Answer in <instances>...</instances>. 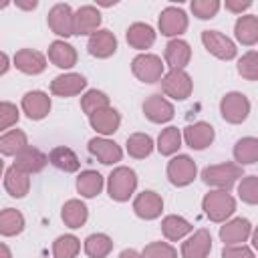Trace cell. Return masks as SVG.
I'll return each instance as SVG.
<instances>
[{"instance_id": "obj_1", "label": "cell", "mask_w": 258, "mask_h": 258, "mask_svg": "<svg viewBox=\"0 0 258 258\" xmlns=\"http://www.w3.org/2000/svg\"><path fill=\"white\" fill-rule=\"evenodd\" d=\"M202 210L204 214L216 222V224H224L226 220H230L236 212V200L232 194L224 191V189H210L204 200H202Z\"/></svg>"}, {"instance_id": "obj_2", "label": "cell", "mask_w": 258, "mask_h": 258, "mask_svg": "<svg viewBox=\"0 0 258 258\" xmlns=\"http://www.w3.org/2000/svg\"><path fill=\"white\" fill-rule=\"evenodd\" d=\"M137 189V173L127 165L115 167L107 177V191L115 202H127Z\"/></svg>"}, {"instance_id": "obj_3", "label": "cell", "mask_w": 258, "mask_h": 258, "mask_svg": "<svg viewBox=\"0 0 258 258\" xmlns=\"http://www.w3.org/2000/svg\"><path fill=\"white\" fill-rule=\"evenodd\" d=\"M240 177H242V167L234 161L208 165L202 171V179H204L206 185H210L214 189H224V191H228Z\"/></svg>"}, {"instance_id": "obj_4", "label": "cell", "mask_w": 258, "mask_h": 258, "mask_svg": "<svg viewBox=\"0 0 258 258\" xmlns=\"http://www.w3.org/2000/svg\"><path fill=\"white\" fill-rule=\"evenodd\" d=\"M159 83L163 97H171L173 101H185L194 91V81L183 69H169Z\"/></svg>"}, {"instance_id": "obj_5", "label": "cell", "mask_w": 258, "mask_h": 258, "mask_svg": "<svg viewBox=\"0 0 258 258\" xmlns=\"http://www.w3.org/2000/svg\"><path fill=\"white\" fill-rule=\"evenodd\" d=\"M131 73L135 75V79H139L141 83H157L161 81L163 73H165V64L161 60V56L153 54V52H139L133 60H131Z\"/></svg>"}, {"instance_id": "obj_6", "label": "cell", "mask_w": 258, "mask_h": 258, "mask_svg": "<svg viewBox=\"0 0 258 258\" xmlns=\"http://www.w3.org/2000/svg\"><path fill=\"white\" fill-rule=\"evenodd\" d=\"M250 109H252L250 99L244 93H240V91H230L220 101L222 119L228 121V123H232V125L244 123L248 119V115H250Z\"/></svg>"}, {"instance_id": "obj_7", "label": "cell", "mask_w": 258, "mask_h": 258, "mask_svg": "<svg viewBox=\"0 0 258 258\" xmlns=\"http://www.w3.org/2000/svg\"><path fill=\"white\" fill-rule=\"evenodd\" d=\"M198 175V165L189 155L177 153L167 161V179L175 187L189 185Z\"/></svg>"}, {"instance_id": "obj_8", "label": "cell", "mask_w": 258, "mask_h": 258, "mask_svg": "<svg viewBox=\"0 0 258 258\" xmlns=\"http://www.w3.org/2000/svg\"><path fill=\"white\" fill-rule=\"evenodd\" d=\"M202 42H204V48L220 60H232L238 54L236 42L232 38H228L226 34H222L220 30H204Z\"/></svg>"}, {"instance_id": "obj_9", "label": "cell", "mask_w": 258, "mask_h": 258, "mask_svg": "<svg viewBox=\"0 0 258 258\" xmlns=\"http://www.w3.org/2000/svg\"><path fill=\"white\" fill-rule=\"evenodd\" d=\"M187 14L179 8V6H167L161 10L159 14V20H157V26H159V32L163 36H169V38H179L185 30H187Z\"/></svg>"}, {"instance_id": "obj_10", "label": "cell", "mask_w": 258, "mask_h": 258, "mask_svg": "<svg viewBox=\"0 0 258 258\" xmlns=\"http://www.w3.org/2000/svg\"><path fill=\"white\" fill-rule=\"evenodd\" d=\"M101 12L97 6H91V4H85L81 8L75 10L73 14V34L77 36H91L93 32L99 30L101 26Z\"/></svg>"}, {"instance_id": "obj_11", "label": "cell", "mask_w": 258, "mask_h": 258, "mask_svg": "<svg viewBox=\"0 0 258 258\" xmlns=\"http://www.w3.org/2000/svg\"><path fill=\"white\" fill-rule=\"evenodd\" d=\"M143 115L151 123H169L175 115V107L169 99H165L161 93H153L143 101Z\"/></svg>"}, {"instance_id": "obj_12", "label": "cell", "mask_w": 258, "mask_h": 258, "mask_svg": "<svg viewBox=\"0 0 258 258\" xmlns=\"http://www.w3.org/2000/svg\"><path fill=\"white\" fill-rule=\"evenodd\" d=\"M73 14L75 10L64 2H58L48 10V16H46L48 28L56 36H60V40L73 36Z\"/></svg>"}, {"instance_id": "obj_13", "label": "cell", "mask_w": 258, "mask_h": 258, "mask_svg": "<svg viewBox=\"0 0 258 258\" xmlns=\"http://www.w3.org/2000/svg\"><path fill=\"white\" fill-rule=\"evenodd\" d=\"M214 137H216V131L206 121H196V123L187 125L181 133V141H185V145L194 151H202V149L210 147L214 143Z\"/></svg>"}, {"instance_id": "obj_14", "label": "cell", "mask_w": 258, "mask_h": 258, "mask_svg": "<svg viewBox=\"0 0 258 258\" xmlns=\"http://www.w3.org/2000/svg\"><path fill=\"white\" fill-rule=\"evenodd\" d=\"M133 212L141 220H157L163 212V198L153 189H143L133 200Z\"/></svg>"}, {"instance_id": "obj_15", "label": "cell", "mask_w": 258, "mask_h": 258, "mask_svg": "<svg viewBox=\"0 0 258 258\" xmlns=\"http://www.w3.org/2000/svg\"><path fill=\"white\" fill-rule=\"evenodd\" d=\"M252 230L254 228L248 218H232L220 226V240L224 242V246L244 244V242H248Z\"/></svg>"}, {"instance_id": "obj_16", "label": "cell", "mask_w": 258, "mask_h": 258, "mask_svg": "<svg viewBox=\"0 0 258 258\" xmlns=\"http://www.w3.org/2000/svg\"><path fill=\"white\" fill-rule=\"evenodd\" d=\"M20 109L30 121H40L50 113L52 101L44 91H28L20 101Z\"/></svg>"}, {"instance_id": "obj_17", "label": "cell", "mask_w": 258, "mask_h": 258, "mask_svg": "<svg viewBox=\"0 0 258 258\" xmlns=\"http://www.w3.org/2000/svg\"><path fill=\"white\" fill-rule=\"evenodd\" d=\"M212 252V234L206 228L191 232L181 242V258H208Z\"/></svg>"}, {"instance_id": "obj_18", "label": "cell", "mask_w": 258, "mask_h": 258, "mask_svg": "<svg viewBox=\"0 0 258 258\" xmlns=\"http://www.w3.org/2000/svg\"><path fill=\"white\" fill-rule=\"evenodd\" d=\"M89 153L97 157L103 165H115L123 159V149L109 137H93L89 141Z\"/></svg>"}, {"instance_id": "obj_19", "label": "cell", "mask_w": 258, "mask_h": 258, "mask_svg": "<svg viewBox=\"0 0 258 258\" xmlns=\"http://www.w3.org/2000/svg\"><path fill=\"white\" fill-rule=\"evenodd\" d=\"M87 89V79L81 73H62L50 81V93L56 97H75Z\"/></svg>"}, {"instance_id": "obj_20", "label": "cell", "mask_w": 258, "mask_h": 258, "mask_svg": "<svg viewBox=\"0 0 258 258\" xmlns=\"http://www.w3.org/2000/svg\"><path fill=\"white\" fill-rule=\"evenodd\" d=\"M87 50L95 58H109L117 50V36L107 28H99L97 32H93L89 36Z\"/></svg>"}, {"instance_id": "obj_21", "label": "cell", "mask_w": 258, "mask_h": 258, "mask_svg": "<svg viewBox=\"0 0 258 258\" xmlns=\"http://www.w3.org/2000/svg\"><path fill=\"white\" fill-rule=\"evenodd\" d=\"M48 163V155L42 153L38 147H32V145H26L18 155H14V167H18L20 171L32 175V173H38L46 167Z\"/></svg>"}, {"instance_id": "obj_22", "label": "cell", "mask_w": 258, "mask_h": 258, "mask_svg": "<svg viewBox=\"0 0 258 258\" xmlns=\"http://www.w3.org/2000/svg\"><path fill=\"white\" fill-rule=\"evenodd\" d=\"M14 67L24 75H40L46 69V56L34 48H20L12 58Z\"/></svg>"}, {"instance_id": "obj_23", "label": "cell", "mask_w": 258, "mask_h": 258, "mask_svg": "<svg viewBox=\"0 0 258 258\" xmlns=\"http://www.w3.org/2000/svg\"><path fill=\"white\" fill-rule=\"evenodd\" d=\"M191 60V48L183 38H171L163 50V64L169 69H185Z\"/></svg>"}, {"instance_id": "obj_24", "label": "cell", "mask_w": 258, "mask_h": 258, "mask_svg": "<svg viewBox=\"0 0 258 258\" xmlns=\"http://www.w3.org/2000/svg\"><path fill=\"white\" fill-rule=\"evenodd\" d=\"M89 123H91V127L99 133V137H109V135H113L115 131H119L121 115H119L117 109L107 107V109H101V111L89 115Z\"/></svg>"}, {"instance_id": "obj_25", "label": "cell", "mask_w": 258, "mask_h": 258, "mask_svg": "<svg viewBox=\"0 0 258 258\" xmlns=\"http://www.w3.org/2000/svg\"><path fill=\"white\" fill-rule=\"evenodd\" d=\"M155 36H157V32L147 22H133L127 28V32H125L127 44L131 48H135V50H147V48H151L153 42H155Z\"/></svg>"}, {"instance_id": "obj_26", "label": "cell", "mask_w": 258, "mask_h": 258, "mask_svg": "<svg viewBox=\"0 0 258 258\" xmlns=\"http://www.w3.org/2000/svg\"><path fill=\"white\" fill-rule=\"evenodd\" d=\"M77 48L67 40H52L48 44V60L58 69H73L77 64Z\"/></svg>"}, {"instance_id": "obj_27", "label": "cell", "mask_w": 258, "mask_h": 258, "mask_svg": "<svg viewBox=\"0 0 258 258\" xmlns=\"http://www.w3.org/2000/svg\"><path fill=\"white\" fill-rule=\"evenodd\" d=\"M60 218H62L64 226H69L71 230H79L89 220V208L85 206V202H81L77 198L67 200L62 210H60Z\"/></svg>"}, {"instance_id": "obj_28", "label": "cell", "mask_w": 258, "mask_h": 258, "mask_svg": "<svg viewBox=\"0 0 258 258\" xmlns=\"http://www.w3.org/2000/svg\"><path fill=\"white\" fill-rule=\"evenodd\" d=\"M48 163L54 165L56 169L64 171V173H75L81 169V159L79 155L67 147V145H58V147H52L50 153H48Z\"/></svg>"}, {"instance_id": "obj_29", "label": "cell", "mask_w": 258, "mask_h": 258, "mask_svg": "<svg viewBox=\"0 0 258 258\" xmlns=\"http://www.w3.org/2000/svg\"><path fill=\"white\" fill-rule=\"evenodd\" d=\"M234 36L244 46H254L258 42V16L242 14L234 24Z\"/></svg>"}, {"instance_id": "obj_30", "label": "cell", "mask_w": 258, "mask_h": 258, "mask_svg": "<svg viewBox=\"0 0 258 258\" xmlns=\"http://www.w3.org/2000/svg\"><path fill=\"white\" fill-rule=\"evenodd\" d=\"M2 179H4V189L8 191V196H12L16 200L18 198H24L30 191V175L24 173V171H20L14 165H10L6 169V173H4Z\"/></svg>"}, {"instance_id": "obj_31", "label": "cell", "mask_w": 258, "mask_h": 258, "mask_svg": "<svg viewBox=\"0 0 258 258\" xmlns=\"http://www.w3.org/2000/svg\"><path fill=\"white\" fill-rule=\"evenodd\" d=\"M194 232V226L183 218V216H177V214H169L161 220V234L165 236V240L169 242H177V240H183L185 236H189Z\"/></svg>"}, {"instance_id": "obj_32", "label": "cell", "mask_w": 258, "mask_h": 258, "mask_svg": "<svg viewBox=\"0 0 258 258\" xmlns=\"http://www.w3.org/2000/svg\"><path fill=\"white\" fill-rule=\"evenodd\" d=\"M103 185H105V177L95 169H83L77 175V191L87 200L97 198L103 191Z\"/></svg>"}, {"instance_id": "obj_33", "label": "cell", "mask_w": 258, "mask_h": 258, "mask_svg": "<svg viewBox=\"0 0 258 258\" xmlns=\"http://www.w3.org/2000/svg\"><path fill=\"white\" fill-rule=\"evenodd\" d=\"M26 226V220L20 210L16 208H4L0 210V236L12 238L18 236Z\"/></svg>"}, {"instance_id": "obj_34", "label": "cell", "mask_w": 258, "mask_h": 258, "mask_svg": "<svg viewBox=\"0 0 258 258\" xmlns=\"http://www.w3.org/2000/svg\"><path fill=\"white\" fill-rule=\"evenodd\" d=\"M28 145V137L22 129H8L0 135V155L14 157Z\"/></svg>"}, {"instance_id": "obj_35", "label": "cell", "mask_w": 258, "mask_h": 258, "mask_svg": "<svg viewBox=\"0 0 258 258\" xmlns=\"http://www.w3.org/2000/svg\"><path fill=\"white\" fill-rule=\"evenodd\" d=\"M153 147H155V143H153L151 135H147V133H131L125 141V149H127L129 157H133V159L149 157Z\"/></svg>"}, {"instance_id": "obj_36", "label": "cell", "mask_w": 258, "mask_h": 258, "mask_svg": "<svg viewBox=\"0 0 258 258\" xmlns=\"http://www.w3.org/2000/svg\"><path fill=\"white\" fill-rule=\"evenodd\" d=\"M234 159L240 167L256 163L258 161V139L252 137V135L238 139L236 145H234Z\"/></svg>"}, {"instance_id": "obj_37", "label": "cell", "mask_w": 258, "mask_h": 258, "mask_svg": "<svg viewBox=\"0 0 258 258\" xmlns=\"http://www.w3.org/2000/svg\"><path fill=\"white\" fill-rule=\"evenodd\" d=\"M83 248L89 258H107L113 250V240H111V236L97 232V234H91L85 238Z\"/></svg>"}, {"instance_id": "obj_38", "label": "cell", "mask_w": 258, "mask_h": 258, "mask_svg": "<svg viewBox=\"0 0 258 258\" xmlns=\"http://www.w3.org/2000/svg\"><path fill=\"white\" fill-rule=\"evenodd\" d=\"M157 151L161 155H175L177 149L181 147V129H177L175 125H169L165 129H161V133L157 135V143H155Z\"/></svg>"}, {"instance_id": "obj_39", "label": "cell", "mask_w": 258, "mask_h": 258, "mask_svg": "<svg viewBox=\"0 0 258 258\" xmlns=\"http://www.w3.org/2000/svg\"><path fill=\"white\" fill-rule=\"evenodd\" d=\"M79 252H81V240L75 234H62L52 242L54 258H77Z\"/></svg>"}, {"instance_id": "obj_40", "label": "cell", "mask_w": 258, "mask_h": 258, "mask_svg": "<svg viewBox=\"0 0 258 258\" xmlns=\"http://www.w3.org/2000/svg\"><path fill=\"white\" fill-rule=\"evenodd\" d=\"M107 107H111L109 105V97H107V93H103L99 89H89L81 97V109L87 115H93V113H97L101 109H107Z\"/></svg>"}, {"instance_id": "obj_41", "label": "cell", "mask_w": 258, "mask_h": 258, "mask_svg": "<svg viewBox=\"0 0 258 258\" xmlns=\"http://www.w3.org/2000/svg\"><path fill=\"white\" fill-rule=\"evenodd\" d=\"M238 75L246 81H258V52L248 50L238 58Z\"/></svg>"}, {"instance_id": "obj_42", "label": "cell", "mask_w": 258, "mask_h": 258, "mask_svg": "<svg viewBox=\"0 0 258 258\" xmlns=\"http://www.w3.org/2000/svg\"><path fill=\"white\" fill-rule=\"evenodd\" d=\"M238 196L244 204L256 206L258 204V177L256 175H242L238 183Z\"/></svg>"}, {"instance_id": "obj_43", "label": "cell", "mask_w": 258, "mask_h": 258, "mask_svg": "<svg viewBox=\"0 0 258 258\" xmlns=\"http://www.w3.org/2000/svg\"><path fill=\"white\" fill-rule=\"evenodd\" d=\"M220 6H222L220 0H191V4H189L194 16L200 18V20H210V18H214V16L218 14Z\"/></svg>"}, {"instance_id": "obj_44", "label": "cell", "mask_w": 258, "mask_h": 258, "mask_svg": "<svg viewBox=\"0 0 258 258\" xmlns=\"http://www.w3.org/2000/svg\"><path fill=\"white\" fill-rule=\"evenodd\" d=\"M20 119V109L10 101H0V133H6Z\"/></svg>"}, {"instance_id": "obj_45", "label": "cell", "mask_w": 258, "mask_h": 258, "mask_svg": "<svg viewBox=\"0 0 258 258\" xmlns=\"http://www.w3.org/2000/svg\"><path fill=\"white\" fill-rule=\"evenodd\" d=\"M143 258H177V250L169 242H149L143 252Z\"/></svg>"}, {"instance_id": "obj_46", "label": "cell", "mask_w": 258, "mask_h": 258, "mask_svg": "<svg viewBox=\"0 0 258 258\" xmlns=\"http://www.w3.org/2000/svg\"><path fill=\"white\" fill-rule=\"evenodd\" d=\"M222 258H256L254 250L246 244H236V246H224L222 248Z\"/></svg>"}, {"instance_id": "obj_47", "label": "cell", "mask_w": 258, "mask_h": 258, "mask_svg": "<svg viewBox=\"0 0 258 258\" xmlns=\"http://www.w3.org/2000/svg\"><path fill=\"white\" fill-rule=\"evenodd\" d=\"M224 6H226V10H230V12L242 16V12L252 6V0H226Z\"/></svg>"}, {"instance_id": "obj_48", "label": "cell", "mask_w": 258, "mask_h": 258, "mask_svg": "<svg viewBox=\"0 0 258 258\" xmlns=\"http://www.w3.org/2000/svg\"><path fill=\"white\" fill-rule=\"evenodd\" d=\"M8 69H10V58H8V54H6V52H2V50H0V77H2V75H6V73H8Z\"/></svg>"}, {"instance_id": "obj_49", "label": "cell", "mask_w": 258, "mask_h": 258, "mask_svg": "<svg viewBox=\"0 0 258 258\" xmlns=\"http://www.w3.org/2000/svg\"><path fill=\"white\" fill-rule=\"evenodd\" d=\"M119 258H143V256H141V252H137V250H133V248H125V250L119 254Z\"/></svg>"}, {"instance_id": "obj_50", "label": "cell", "mask_w": 258, "mask_h": 258, "mask_svg": "<svg viewBox=\"0 0 258 258\" xmlns=\"http://www.w3.org/2000/svg\"><path fill=\"white\" fill-rule=\"evenodd\" d=\"M16 6H18V8H22V10H34V8L38 6V2H36V0H30V2H22V0H16Z\"/></svg>"}, {"instance_id": "obj_51", "label": "cell", "mask_w": 258, "mask_h": 258, "mask_svg": "<svg viewBox=\"0 0 258 258\" xmlns=\"http://www.w3.org/2000/svg\"><path fill=\"white\" fill-rule=\"evenodd\" d=\"M0 258H12L10 248H8L6 244H2V242H0Z\"/></svg>"}, {"instance_id": "obj_52", "label": "cell", "mask_w": 258, "mask_h": 258, "mask_svg": "<svg viewBox=\"0 0 258 258\" xmlns=\"http://www.w3.org/2000/svg\"><path fill=\"white\" fill-rule=\"evenodd\" d=\"M4 177V159L0 157V179Z\"/></svg>"}, {"instance_id": "obj_53", "label": "cell", "mask_w": 258, "mask_h": 258, "mask_svg": "<svg viewBox=\"0 0 258 258\" xmlns=\"http://www.w3.org/2000/svg\"><path fill=\"white\" fill-rule=\"evenodd\" d=\"M8 4H10V2H8V0H2V2H0V8H6V6H8Z\"/></svg>"}]
</instances>
